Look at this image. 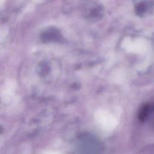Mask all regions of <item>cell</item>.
I'll list each match as a JSON object with an SVG mask.
<instances>
[{"label":"cell","instance_id":"1","mask_svg":"<svg viewBox=\"0 0 154 154\" xmlns=\"http://www.w3.org/2000/svg\"><path fill=\"white\" fill-rule=\"evenodd\" d=\"M4 0H0V5L4 2Z\"/></svg>","mask_w":154,"mask_h":154}]
</instances>
